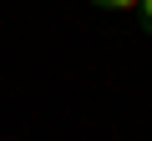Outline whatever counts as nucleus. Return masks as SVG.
Listing matches in <instances>:
<instances>
[{"instance_id":"f03ea898","label":"nucleus","mask_w":152,"mask_h":141,"mask_svg":"<svg viewBox=\"0 0 152 141\" xmlns=\"http://www.w3.org/2000/svg\"><path fill=\"white\" fill-rule=\"evenodd\" d=\"M91 5H102V10H137V0H91Z\"/></svg>"},{"instance_id":"f257e3e1","label":"nucleus","mask_w":152,"mask_h":141,"mask_svg":"<svg viewBox=\"0 0 152 141\" xmlns=\"http://www.w3.org/2000/svg\"><path fill=\"white\" fill-rule=\"evenodd\" d=\"M137 20H142V30L152 35V0H137Z\"/></svg>"}]
</instances>
